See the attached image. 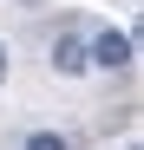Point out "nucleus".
I'll list each match as a JSON object with an SVG mask.
<instances>
[{
  "label": "nucleus",
  "instance_id": "1",
  "mask_svg": "<svg viewBox=\"0 0 144 150\" xmlns=\"http://www.w3.org/2000/svg\"><path fill=\"white\" fill-rule=\"evenodd\" d=\"M131 52H138V39H131V33H118V26H105V33H92V39H85V59H92V65H105V72H125Z\"/></svg>",
  "mask_w": 144,
  "mask_h": 150
},
{
  "label": "nucleus",
  "instance_id": "2",
  "mask_svg": "<svg viewBox=\"0 0 144 150\" xmlns=\"http://www.w3.org/2000/svg\"><path fill=\"white\" fill-rule=\"evenodd\" d=\"M85 65H92V59H85V33H72V26H66V33L53 39V72H59V79H79Z\"/></svg>",
  "mask_w": 144,
  "mask_h": 150
},
{
  "label": "nucleus",
  "instance_id": "3",
  "mask_svg": "<svg viewBox=\"0 0 144 150\" xmlns=\"http://www.w3.org/2000/svg\"><path fill=\"white\" fill-rule=\"evenodd\" d=\"M20 150H72V137H59V131H33Z\"/></svg>",
  "mask_w": 144,
  "mask_h": 150
},
{
  "label": "nucleus",
  "instance_id": "4",
  "mask_svg": "<svg viewBox=\"0 0 144 150\" xmlns=\"http://www.w3.org/2000/svg\"><path fill=\"white\" fill-rule=\"evenodd\" d=\"M0 85H7V46H0Z\"/></svg>",
  "mask_w": 144,
  "mask_h": 150
}]
</instances>
